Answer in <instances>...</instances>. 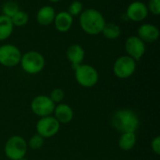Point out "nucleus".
Listing matches in <instances>:
<instances>
[{
  "mask_svg": "<svg viewBox=\"0 0 160 160\" xmlns=\"http://www.w3.org/2000/svg\"><path fill=\"white\" fill-rule=\"evenodd\" d=\"M112 126L121 133H136L140 127V119L137 113L130 109L117 110L112 116Z\"/></svg>",
  "mask_w": 160,
  "mask_h": 160,
  "instance_id": "1",
  "label": "nucleus"
},
{
  "mask_svg": "<svg viewBox=\"0 0 160 160\" xmlns=\"http://www.w3.org/2000/svg\"><path fill=\"white\" fill-rule=\"evenodd\" d=\"M79 22L82 30L92 36L100 34L106 24L103 14L95 8H86L83 10L79 16Z\"/></svg>",
  "mask_w": 160,
  "mask_h": 160,
  "instance_id": "2",
  "label": "nucleus"
},
{
  "mask_svg": "<svg viewBox=\"0 0 160 160\" xmlns=\"http://www.w3.org/2000/svg\"><path fill=\"white\" fill-rule=\"evenodd\" d=\"M20 65L24 72L31 75L38 74L45 67V58L37 51H29L22 54Z\"/></svg>",
  "mask_w": 160,
  "mask_h": 160,
  "instance_id": "3",
  "label": "nucleus"
},
{
  "mask_svg": "<svg viewBox=\"0 0 160 160\" xmlns=\"http://www.w3.org/2000/svg\"><path fill=\"white\" fill-rule=\"evenodd\" d=\"M74 75L77 82L86 88L95 86L98 82V72L91 65L81 64L74 69Z\"/></svg>",
  "mask_w": 160,
  "mask_h": 160,
  "instance_id": "4",
  "label": "nucleus"
},
{
  "mask_svg": "<svg viewBox=\"0 0 160 160\" xmlns=\"http://www.w3.org/2000/svg\"><path fill=\"white\" fill-rule=\"evenodd\" d=\"M27 142L26 141L18 135L10 137L4 147L6 157L10 160H20L25 157L27 152Z\"/></svg>",
  "mask_w": 160,
  "mask_h": 160,
  "instance_id": "5",
  "label": "nucleus"
},
{
  "mask_svg": "<svg viewBox=\"0 0 160 160\" xmlns=\"http://www.w3.org/2000/svg\"><path fill=\"white\" fill-rule=\"evenodd\" d=\"M137 63L128 55H122L118 57L112 67L114 75L119 79H128L131 77L136 71Z\"/></svg>",
  "mask_w": 160,
  "mask_h": 160,
  "instance_id": "6",
  "label": "nucleus"
},
{
  "mask_svg": "<svg viewBox=\"0 0 160 160\" xmlns=\"http://www.w3.org/2000/svg\"><path fill=\"white\" fill-rule=\"evenodd\" d=\"M22 52L13 44H4L0 46V64L7 68H13L20 64Z\"/></svg>",
  "mask_w": 160,
  "mask_h": 160,
  "instance_id": "7",
  "label": "nucleus"
},
{
  "mask_svg": "<svg viewBox=\"0 0 160 160\" xmlns=\"http://www.w3.org/2000/svg\"><path fill=\"white\" fill-rule=\"evenodd\" d=\"M30 107L32 112L40 118L52 115L53 113L55 104L48 96L40 95L33 98Z\"/></svg>",
  "mask_w": 160,
  "mask_h": 160,
  "instance_id": "8",
  "label": "nucleus"
},
{
  "mask_svg": "<svg viewBox=\"0 0 160 160\" xmlns=\"http://www.w3.org/2000/svg\"><path fill=\"white\" fill-rule=\"evenodd\" d=\"M37 134L42 138H52L56 135L60 129V123L52 115L40 117L36 126Z\"/></svg>",
  "mask_w": 160,
  "mask_h": 160,
  "instance_id": "9",
  "label": "nucleus"
},
{
  "mask_svg": "<svg viewBox=\"0 0 160 160\" xmlns=\"http://www.w3.org/2000/svg\"><path fill=\"white\" fill-rule=\"evenodd\" d=\"M125 49L127 55L130 56L135 61L141 60L146 52L145 42H143L138 36L128 37L125 42Z\"/></svg>",
  "mask_w": 160,
  "mask_h": 160,
  "instance_id": "10",
  "label": "nucleus"
},
{
  "mask_svg": "<svg viewBox=\"0 0 160 160\" xmlns=\"http://www.w3.org/2000/svg\"><path fill=\"white\" fill-rule=\"evenodd\" d=\"M147 5L142 1H134L130 3L127 8L126 16L132 22H142L148 16Z\"/></svg>",
  "mask_w": 160,
  "mask_h": 160,
  "instance_id": "11",
  "label": "nucleus"
},
{
  "mask_svg": "<svg viewBox=\"0 0 160 160\" xmlns=\"http://www.w3.org/2000/svg\"><path fill=\"white\" fill-rule=\"evenodd\" d=\"M159 29L152 23H142L138 29V37L143 42H154L159 38Z\"/></svg>",
  "mask_w": 160,
  "mask_h": 160,
  "instance_id": "12",
  "label": "nucleus"
},
{
  "mask_svg": "<svg viewBox=\"0 0 160 160\" xmlns=\"http://www.w3.org/2000/svg\"><path fill=\"white\" fill-rule=\"evenodd\" d=\"M85 56V52L80 44H72L67 50V58L71 64L73 69L82 64Z\"/></svg>",
  "mask_w": 160,
  "mask_h": 160,
  "instance_id": "13",
  "label": "nucleus"
},
{
  "mask_svg": "<svg viewBox=\"0 0 160 160\" xmlns=\"http://www.w3.org/2000/svg\"><path fill=\"white\" fill-rule=\"evenodd\" d=\"M52 23L58 32L66 33L70 30L73 24V17L68 11H60L55 14Z\"/></svg>",
  "mask_w": 160,
  "mask_h": 160,
  "instance_id": "14",
  "label": "nucleus"
},
{
  "mask_svg": "<svg viewBox=\"0 0 160 160\" xmlns=\"http://www.w3.org/2000/svg\"><path fill=\"white\" fill-rule=\"evenodd\" d=\"M53 116L54 118L61 124H68L72 121L74 112L72 108L66 104V103H59L57 106H55L53 111Z\"/></svg>",
  "mask_w": 160,
  "mask_h": 160,
  "instance_id": "15",
  "label": "nucleus"
},
{
  "mask_svg": "<svg viewBox=\"0 0 160 160\" xmlns=\"http://www.w3.org/2000/svg\"><path fill=\"white\" fill-rule=\"evenodd\" d=\"M55 14V9L52 6H43L37 13V22L41 25H50L53 22Z\"/></svg>",
  "mask_w": 160,
  "mask_h": 160,
  "instance_id": "16",
  "label": "nucleus"
},
{
  "mask_svg": "<svg viewBox=\"0 0 160 160\" xmlns=\"http://www.w3.org/2000/svg\"><path fill=\"white\" fill-rule=\"evenodd\" d=\"M137 142V137L136 133L133 132H126L122 133L119 141H118V145L119 148L123 151H129L133 149L136 145Z\"/></svg>",
  "mask_w": 160,
  "mask_h": 160,
  "instance_id": "17",
  "label": "nucleus"
},
{
  "mask_svg": "<svg viewBox=\"0 0 160 160\" xmlns=\"http://www.w3.org/2000/svg\"><path fill=\"white\" fill-rule=\"evenodd\" d=\"M14 25L10 20V18L5 16V15H0V41L8 39L12 32H13Z\"/></svg>",
  "mask_w": 160,
  "mask_h": 160,
  "instance_id": "18",
  "label": "nucleus"
},
{
  "mask_svg": "<svg viewBox=\"0 0 160 160\" xmlns=\"http://www.w3.org/2000/svg\"><path fill=\"white\" fill-rule=\"evenodd\" d=\"M101 33L108 39H116L121 36V28L116 23L106 22Z\"/></svg>",
  "mask_w": 160,
  "mask_h": 160,
  "instance_id": "19",
  "label": "nucleus"
},
{
  "mask_svg": "<svg viewBox=\"0 0 160 160\" xmlns=\"http://www.w3.org/2000/svg\"><path fill=\"white\" fill-rule=\"evenodd\" d=\"M1 10H2L3 15L7 16L8 18H11L15 13H17L20 10V8L16 2L9 0V1H7L3 4Z\"/></svg>",
  "mask_w": 160,
  "mask_h": 160,
  "instance_id": "20",
  "label": "nucleus"
},
{
  "mask_svg": "<svg viewBox=\"0 0 160 160\" xmlns=\"http://www.w3.org/2000/svg\"><path fill=\"white\" fill-rule=\"evenodd\" d=\"M12 23L14 26H18V27H21V26H23L25 25L28 21H29V15L23 11V10H19L17 13H15L11 18H10Z\"/></svg>",
  "mask_w": 160,
  "mask_h": 160,
  "instance_id": "21",
  "label": "nucleus"
},
{
  "mask_svg": "<svg viewBox=\"0 0 160 160\" xmlns=\"http://www.w3.org/2000/svg\"><path fill=\"white\" fill-rule=\"evenodd\" d=\"M82 11H83V5L80 1H73L71 4H69L68 8V12L72 17L80 16Z\"/></svg>",
  "mask_w": 160,
  "mask_h": 160,
  "instance_id": "22",
  "label": "nucleus"
},
{
  "mask_svg": "<svg viewBox=\"0 0 160 160\" xmlns=\"http://www.w3.org/2000/svg\"><path fill=\"white\" fill-rule=\"evenodd\" d=\"M43 144H44V138H42V137H41L40 135H38V134L33 135V136L30 138V140H29V142H28V143H27V145H28L31 149H33V150L40 149V148L43 146Z\"/></svg>",
  "mask_w": 160,
  "mask_h": 160,
  "instance_id": "23",
  "label": "nucleus"
},
{
  "mask_svg": "<svg viewBox=\"0 0 160 160\" xmlns=\"http://www.w3.org/2000/svg\"><path fill=\"white\" fill-rule=\"evenodd\" d=\"M54 104L56 103H61L65 98V93L62 89L60 88H55L51 92V95L49 97Z\"/></svg>",
  "mask_w": 160,
  "mask_h": 160,
  "instance_id": "24",
  "label": "nucleus"
},
{
  "mask_svg": "<svg viewBox=\"0 0 160 160\" xmlns=\"http://www.w3.org/2000/svg\"><path fill=\"white\" fill-rule=\"evenodd\" d=\"M147 8L148 11L156 16H158L160 14V0H149Z\"/></svg>",
  "mask_w": 160,
  "mask_h": 160,
  "instance_id": "25",
  "label": "nucleus"
},
{
  "mask_svg": "<svg viewBox=\"0 0 160 160\" xmlns=\"http://www.w3.org/2000/svg\"><path fill=\"white\" fill-rule=\"evenodd\" d=\"M151 146H152L153 151H154L157 155H159L160 154V137L159 136H157V137L152 141Z\"/></svg>",
  "mask_w": 160,
  "mask_h": 160,
  "instance_id": "26",
  "label": "nucleus"
},
{
  "mask_svg": "<svg viewBox=\"0 0 160 160\" xmlns=\"http://www.w3.org/2000/svg\"><path fill=\"white\" fill-rule=\"evenodd\" d=\"M50 2H52V3H57V2H59L60 0H49Z\"/></svg>",
  "mask_w": 160,
  "mask_h": 160,
  "instance_id": "27",
  "label": "nucleus"
},
{
  "mask_svg": "<svg viewBox=\"0 0 160 160\" xmlns=\"http://www.w3.org/2000/svg\"><path fill=\"white\" fill-rule=\"evenodd\" d=\"M20 160H28V159H26V158H22V159H20Z\"/></svg>",
  "mask_w": 160,
  "mask_h": 160,
  "instance_id": "28",
  "label": "nucleus"
},
{
  "mask_svg": "<svg viewBox=\"0 0 160 160\" xmlns=\"http://www.w3.org/2000/svg\"><path fill=\"white\" fill-rule=\"evenodd\" d=\"M99 1H104V0H99Z\"/></svg>",
  "mask_w": 160,
  "mask_h": 160,
  "instance_id": "29",
  "label": "nucleus"
}]
</instances>
